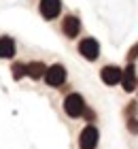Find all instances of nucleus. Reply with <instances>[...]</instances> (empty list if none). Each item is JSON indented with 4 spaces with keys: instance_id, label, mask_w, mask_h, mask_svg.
Returning a JSON list of instances; mask_svg holds the SVG:
<instances>
[{
    "instance_id": "nucleus-13",
    "label": "nucleus",
    "mask_w": 138,
    "mask_h": 149,
    "mask_svg": "<svg viewBox=\"0 0 138 149\" xmlns=\"http://www.w3.org/2000/svg\"><path fill=\"white\" fill-rule=\"evenodd\" d=\"M128 130L138 132V121H136V119H128Z\"/></svg>"
},
{
    "instance_id": "nucleus-6",
    "label": "nucleus",
    "mask_w": 138,
    "mask_h": 149,
    "mask_svg": "<svg viewBox=\"0 0 138 149\" xmlns=\"http://www.w3.org/2000/svg\"><path fill=\"white\" fill-rule=\"evenodd\" d=\"M121 74H123V70L119 68V66H104V68L100 70V77H102V81H104L106 85L119 83V81H121Z\"/></svg>"
},
{
    "instance_id": "nucleus-4",
    "label": "nucleus",
    "mask_w": 138,
    "mask_h": 149,
    "mask_svg": "<svg viewBox=\"0 0 138 149\" xmlns=\"http://www.w3.org/2000/svg\"><path fill=\"white\" fill-rule=\"evenodd\" d=\"M98 145V130L94 126L83 128V132L79 134V147L81 149H96Z\"/></svg>"
},
{
    "instance_id": "nucleus-2",
    "label": "nucleus",
    "mask_w": 138,
    "mask_h": 149,
    "mask_svg": "<svg viewBox=\"0 0 138 149\" xmlns=\"http://www.w3.org/2000/svg\"><path fill=\"white\" fill-rule=\"evenodd\" d=\"M45 81H47V85H51V87L62 85V83L66 81V68H64L62 64H53L51 68H47Z\"/></svg>"
},
{
    "instance_id": "nucleus-5",
    "label": "nucleus",
    "mask_w": 138,
    "mask_h": 149,
    "mask_svg": "<svg viewBox=\"0 0 138 149\" xmlns=\"http://www.w3.org/2000/svg\"><path fill=\"white\" fill-rule=\"evenodd\" d=\"M62 11L60 0H40V15L45 19H55Z\"/></svg>"
},
{
    "instance_id": "nucleus-8",
    "label": "nucleus",
    "mask_w": 138,
    "mask_h": 149,
    "mask_svg": "<svg viewBox=\"0 0 138 149\" xmlns=\"http://www.w3.org/2000/svg\"><path fill=\"white\" fill-rule=\"evenodd\" d=\"M121 83H123V90H126V92H134V90H136V72H134V66H132V64L123 70Z\"/></svg>"
},
{
    "instance_id": "nucleus-9",
    "label": "nucleus",
    "mask_w": 138,
    "mask_h": 149,
    "mask_svg": "<svg viewBox=\"0 0 138 149\" xmlns=\"http://www.w3.org/2000/svg\"><path fill=\"white\" fill-rule=\"evenodd\" d=\"M15 56V40L11 36H0V58H13Z\"/></svg>"
},
{
    "instance_id": "nucleus-3",
    "label": "nucleus",
    "mask_w": 138,
    "mask_h": 149,
    "mask_svg": "<svg viewBox=\"0 0 138 149\" xmlns=\"http://www.w3.org/2000/svg\"><path fill=\"white\" fill-rule=\"evenodd\" d=\"M79 51H81V56L85 60L94 62V60L100 56V45L96 43V38H83L79 43Z\"/></svg>"
},
{
    "instance_id": "nucleus-1",
    "label": "nucleus",
    "mask_w": 138,
    "mask_h": 149,
    "mask_svg": "<svg viewBox=\"0 0 138 149\" xmlns=\"http://www.w3.org/2000/svg\"><path fill=\"white\" fill-rule=\"evenodd\" d=\"M64 111L70 115V117H81L85 113V100H83L81 94H70L64 100Z\"/></svg>"
},
{
    "instance_id": "nucleus-12",
    "label": "nucleus",
    "mask_w": 138,
    "mask_h": 149,
    "mask_svg": "<svg viewBox=\"0 0 138 149\" xmlns=\"http://www.w3.org/2000/svg\"><path fill=\"white\" fill-rule=\"evenodd\" d=\"M136 58H138V43H136V45L132 47V49L128 51V62H134Z\"/></svg>"
},
{
    "instance_id": "nucleus-11",
    "label": "nucleus",
    "mask_w": 138,
    "mask_h": 149,
    "mask_svg": "<svg viewBox=\"0 0 138 149\" xmlns=\"http://www.w3.org/2000/svg\"><path fill=\"white\" fill-rule=\"evenodd\" d=\"M24 74H28V66L26 64H15L13 66V77L15 79H21Z\"/></svg>"
},
{
    "instance_id": "nucleus-10",
    "label": "nucleus",
    "mask_w": 138,
    "mask_h": 149,
    "mask_svg": "<svg viewBox=\"0 0 138 149\" xmlns=\"http://www.w3.org/2000/svg\"><path fill=\"white\" fill-rule=\"evenodd\" d=\"M26 66H28V74H30L32 79H40L47 72V68H45L43 62H30V64H26Z\"/></svg>"
},
{
    "instance_id": "nucleus-7",
    "label": "nucleus",
    "mask_w": 138,
    "mask_h": 149,
    "mask_svg": "<svg viewBox=\"0 0 138 149\" xmlns=\"http://www.w3.org/2000/svg\"><path fill=\"white\" fill-rule=\"evenodd\" d=\"M79 30H81V22L74 15H68V17L62 19V32H64L68 38H74L79 34Z\"/></svg>"
}]
</instances>
